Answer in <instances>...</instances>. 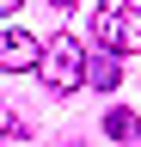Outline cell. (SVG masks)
Returning a JSON list of instances; mask_svg holds the SVG:
<instances>
[{
	"instance_id": "obj_1",
	"label": "cell",
	"mask_w": 141,
	"mask_h": 147,
	"mask_svg": "<svg viewBox=\"0 0 141 147\" xmlns=\"http://www.w3.org/2000/svg\"><path fill=\"white\" fill-rule=\"evenodd\" d=\"M92 37H98V49H111V55H141V6H129V0L98 6L92 12Z\"/></svg>"
},
{
	"instance_id": "obj_3",
	"label": "cell",
	"mask_w": 141,
	"mask_h": 147,
	"mask_svg": "<svg viewBox=\"0 0 141 147\" xmlns=\"http://www.w3.org/2000/svg\"><path fill=\"white\" fill-rule=\"evenodd\" d=\"M37 61H43L37 37H25V31H0V74H25V67H37Z\"/></svg>"
},
{
	"instance_id": "obj_8",
	"label": "cell",
	"mask_w": 141,
	"mask_h": 147,
	"mask_svg": "<svg viewBox=\"0 0 141 147\" xmlns=\"http://www.w3.org/2000/svg\"><path fill=\"white\" fill-rule=\"evenodd\" d=\"M67 147H74V141H67Z\"/></svg>"
},
{
	"instance_id": "obj_2",
	"label": "cell",
	"mask_w": 141,
	"mask_h": 147,
	"mask_svg": "<svg viewBox=\"0 0 141 147\" xmlns=\"http://www.w3.org/2000/svg\"><path fill=\"white\" fill-rule=\"evenodd\" d=\"M37 67H43V86L55 92V98H67L74 86H86V55H80L74 37H55V43L43 49V61H37Z\"/></svg>"
},
{
	"instance_id": "obj_4",
	"label": "cell",
	"mask_w": 141,
	"mask_h": 147,
	"mask_svg": "<svg viewBox=\"0 0 141 147\" xmlns=\"http://www.w3.org/2000/svg\"><path fill=\"white\" fill-rule=\"evenodd\" d=\"M86 86H98V92H117V86H123V55L98 49L92 61H86Z\"/></svg>"
},
{
	"instance_id": "obj_7",
	"label": "cell",
	"mask_w": 141,
	"mask_h": 147,
	"mask_svg": "<svg viewBox=\"0 0 141 147\" xmlns=\"http://www.w3.org/2000/svg\"><path fill=\"white\" fill-rule=\"evenodd\" d=\"M49 6H55V12H67V6H80V0H49Z\"/></svg>"
},
{
	"instance_id": "obj_6",
	"label": "cell",
	"mask_w": 141,
	"mask_h": 147,
	"mask_svg": "<svg viewBox=\"0 0 141 147\" xmlns=\"http://www.w3.org/2000/svg\"><path fill=\"white\" fill-rule=\"evenodd\" d=\"M25 6V0H0V18H12V12H19Z\"/></svg>"
},
{
	"instance_id": "obj_5",
	"label": "cell",
	"mask_w": 141,
	"mask_h": 147,
	"mask_svg": "<svg viewBox=\"0 0 141 147\" xmlns=\"http://www.w3.org/2000/svg\"><path fill=\"white\" fill-rule=\"evenodd\" d=\"M104 135H111V141H141V117H135V110H104Z\"/></svg>"
}]
</instances>
